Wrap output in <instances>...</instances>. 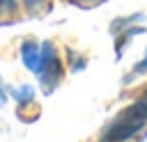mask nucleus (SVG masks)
<instances>
[{
	"instance_id": "f257e3e1",
	"label": "nucleus",
	"mask_w": 147,
	"mask_h": 142,
	"mask_svg": "<svg viewBox=\"0 0 147 142\" xmlns=\"http://www.w3.org/2000/svg\"><path fill=\"white\" fill-rule=\"evenodd\" d=\"M147 121V92L140 94L103 133V142H122L136 135Z\"/></svg>"
},
{
	"instance_id": "f03ea898",
	"label": "nucleus",
	"mask_w": 147,
	"mask_h": 142,
	"mask_svg": "<svg viewBox=\"0 0 147 142\" xmlns=\"http://www.w3.org/2000/svg\"><path fill=\"white\" fill-rule=\"evenodd\" d=\"M39 76H41V82H44L46 92H51L57 85V80L62 78V64H60L51 41L41 44V71H39Z\"/></svg>"
},
{
	"instance_id": "7ed1b4c3",
	"label": "nucleus",
	"mask_w": 147,
	"mask_h": 142,
	"mask_svg": "<svg viewBox=\"0 0 147 142\" xmlns=\"http://www.w3.org/2000/svg\"><path fill=\"white\" fill-rule=\"evenodd\" d=\"M21 57H23V64L32 73L41 71V46H37L34 41H25L21 46Z\"/></svg>"
},
{
	"instance_id": "20e7f679",
	"label": "nucleus",
	"mask_w": 147,
	"mask_h": 142,
	"mask_svg": "<svg viewBox=\"0 0 147 142\" xmlns=\"http://www.w3.org/2000/svg\"><path fill=\"white\" fill-rule=\"evenodd\" d=\"M11 96H14L16 101H21V103H28V101H32L34 92H32V87H30V85H23V87L11 89Z\"/></svg>"
},
{
	"instance_id": "39448f33",
	"label": "nucleus",
	"mask_w": 147,
	"mask_h": 142,
	"mask_svg": "<svg viewBox=\"0 0 147 142\" xmlns=\"http://www.w3.org/2000/svg\"><path fill=\"white\" fill-rule=\"evenodd\" d=\"M14 2L16 0H0V16L2 14H11L14 11Z\"/></svg>"
},
{
	"instance_id": "423d86ee",
	"label": "nucleus",
	"mask_w": 147,
	"mask_h": 142,
	"mask_svg": "<svg viewBox=\"0 0 147 142\" xmlns=\"http://www.w3.org/2000/svg\"><path fill=\"white\" fill-rule=\"evenodd\" d=\"M145 71H147V53H145V57H142V60H140V62H138V64L133 66V73H136V76L145 73Z\"/></svg>"
},
{
	"instance_id": "0eeeda50",
	"label": "nucleus",
	"mask_w": 147,
	"mask_h": 142,
	"mask_svg": "<svg viewBox=\"0 0 147 142\" xmlns=\"http://www.w3.org/2000/svg\"><path fill=\"white\" fill-rule=\"evenodd\" d=\"M23 5H25L28 11H34V9H39L44 5V0H23Z\"/></svg>"
},
{
	"instance_id": "6e6552de",
	"label": "nucleus",
	"mask_w": 147,
	"mask_h": 142,
	"mask_svg": "<svg viewBox=\"0 0 147 142\" xmlns=\"http://www.w3.org/2000/svg\"><path fill=\"white\" fill-rule=\"evenodd\" d=\"M5 103V89H2V82H0V105Z\"/></svg>"
},
{
	"instance_id": "1a4fd4ad",
	"label": "nucleus",
	"mask_w": 147,
	"mask_h": 142,
	"mask_svg": "<svg viewBox=\"0 0 147 142\" xmlns=\"http://www.w3.org/2000/svg\"><path fill=\"white\" fill-rule=\"evenodd\" d=\"M85 5H96V2H101V0H83Z\"/></svg>"
}]
</instances>
